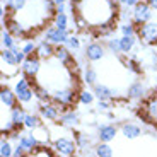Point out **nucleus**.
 <instances>
[{"label":"nucleus","instance_id":"f257e3e1","mask_svg":"<svg viewBox=\"0 0 157 157\" xmlns=\"http://www.w3.org/2000/svg\"><path fill=\"white\" fill-rule=\"evenodd\" d=\"M14 92L17 96V101L21 104H31L33 99H36L34 94V80L26 77H19L14 84Z\"/></svg>","mask_w":157,"mask_h":157},{"label":"nucleus","instance_id":"f03ea898","mask_svg":"<svg viewBox=\"0 0 157 157\" xmlns=\"http://www.w3.org/2000/svg\"><path fill=\"white\" fill-rule=\"evenodd\" d=\"M53 150L55 154H60L63 157H75L77 154V142H75V137L72 135H60V137L53 138Z\"/></svg>","mask_w":157,"mask_h":157},{"label":"nucleus","instance_id":"7ed1b4c3","mask_svg":"<svg viewBox=\"0 0 157 157\" xmlns=\"http://www.w3.org/2000/svg\"><path fill=\"white\" fill-rule=\"evenodd\" d=\"M75 99H78L77 96V89L75 87H67V89H60V90H55L51 92V102L58 106V109L62 111H67L68 108L74 104Z\"/></svg>","mask_w":157,"mask_h":157},{"label":"nucleus","instance_id":"20e7f679","mask_svg":"<svg viewBox=\"0 0 157 157\" xmlns=\"http://www.w3.org/2000/svg\"><path fill=\"white\" fill-rule=\"evenodd\" d=\"M0 72L4 77H14L17 75V72H21V65L17 63L16 56L10 50H2L0 53Z\"/></svg>","mask_w":157,"mask_h":157},{"label":"nucleus","instance_id":"39448f33","mask_svg":"<svg viewBox=\"0 0 157 157\" xmlns=\"http://www.w3.org/2000/svg\"><path fill=\"white\" fill-rule=\"evenodd\" d=\"M137 36L144 44H157V21H149L137 26Z\"/></svg>","mask_w":157,"mask_h":157},{"label":"nucleus","instance_id":"423d86ee","mask_svg":"<svg viewBox=\"0 0 157 157\" xmlns=\"http://www.w3.org/2000/svg\"><path fill=\"white\" fill-rule=\"evenodd\" d=\"M132 17H133L132 22H133L135 26H142V24L152 21V9H150V5L147 4L145 0H140V2L132 9Z\"/></svg>","mask_w":157,"mask_h":157},{"label":"nucleus","instance_id":"0eeeda50","mask_svg":"<svg viewBox=\"0 0 157 157\" xmlns=\"http://www.w3.org/2000/svg\"><path fill=\"white\" fill-rule=\"evenodd\" d=\"M41 62H43V60L39 58L38 55L28 56V58L24 60V63L21 65V75H22V77H26V78L34 80L36 75L41 72Z\"/></svg>","mask_w":157,"mask_h":157},{"label":"nucleus","instance_id":"6e6552de","mask_svg":"<svg viewBox=\"0 0 157 157\" xmlns=\"http://www.w3.org/2000/svg\"><path fill=\"white\" fill-rule=\"evenodd\" d=\"M70 34H72L70 31H60V29H56L55 26H48V28L43 31L44 41L55 44V46H58V44H65Z\"/></svg>","mask_w":157,"mask_h":157},{"label":"nucleus","instance_id":"1a4fd4ad","mask_svg":"<svg viewBox=\"0 0 157 157\" xmlns=\"http://www.w3.org/2000/svg\"><path fill=\"white\" fill-rule=\"evenodd\" d=\"M60 114L62 111L58 106H55L53 102H46V104H39V116L44 121H60Z\"/></svg>","mask_w":157,"mask_h":157},{"label":"nucleus","instance_id":"9d476101","mask_svg":"<svg viewBox=\"0 0 157 157\" xmlns=\"http://www.w3.org/2000/svg\"><path fill=\"white\" fill-rule=\"evenodd\" d=\"M17 144H19L28 154L34 152V150L38 149V145H39L38 138L33 135V132H29V133H21L19 137H17Z\"/></svg>","mask_w":157,"mask_h":157},{"label":"nucleus","instance_id":"9b49d317","mask_svg":"<svg viewBox=\"0 0 157 157\" xmlns=\"http://www.w3.org/2000/svg\"><path fill=\"white\" fill-rule=\"evenodd\" d=\"M0 102H2V106L9 108V109L17 106V96L14 92V89H10L9 86L0 87Z\"/></svg>","mask_w":157,"mask_h":157},{"label":"nucleus","instance_id":"f8f14e48","mask_svg":"<svg viewBox=\"0 0 157 157\" xmlns=\"http://www.w3.org/2000/svg\"><path fill=\"white\" fill-rule=\"evenodd\" d=\"M118 130L114 125H109V123H104V125L98 126V138L102 142V144H108V142L114 140V137L118 135Z\"/></svg>","mask_w":157,"mask_h":157},{"label":"nucleus","instance_id":"ddd939ff","mask_svg":"<svg viewBox=\"0 0 157 157\" xmlns=\"http://www.w3.org/2000/svg\"><path fill=\"white\" fill-rule=\"evenodd\" d=\"M102 56H104V46L101 43L92 41V43H89L86 46V58L89 62H99Z\"/></svg>","mask_w":157,"mask_h":157},{"label":"nucleus","instance_id":"4468645a","mask_svg":"<svg viewBox=\"0 0 157 157\" xmlns=\"http://www.w3.org/2000/svg\"><path fill=\"white\" fill-rule=\"evenodd\" d=\"M144 118L150 123L157 125V96L149 98L144 104Z\"/></svg>","mask_w":157,"mask_h":157},{"label":"nucleus","instance_id":"2eb2a0df","mask_svg":"<svg viewBox=\"0 0 157 157\" xmlns=\"http://www.w3.org/2000/svg\"><path fill=\"white\" fill-rule=\"evenodd\" d=\"M78 123H80V116H78L77 111L67 109L60 114V125H62L63 128H75Z\"/></svg>","mask_w":157,"mask_h":157},{"label":"nucleus","instance_id":"dca6fc26","mask_svg":"<svg viewBox=\"0 0 157 157\" xmlns=\"http://www.w3.org/2000/svg\"><path fill=\"white\" fill-rule=\"evenodd\" d=\"M120 132L123 133V137L130 138V140H133V138H138L142 135V126L137 125V123H132V121H125L121 123V126H120Z\"/></svg>","mask_w":157,"mask_h":157},{"label":"nucleus","instance_id":"f3484780","mask_svg":"<svg viewBox=\"0 0 157 157\" xmlns=\"http://www.w3.org/2000/svg\"><path fill=\"white\" fill-rule=\"evenodd\" d=\"M26 116H28V113H26V109H24L21 104H17V106H14L10 109V120L14 125H16V128H24V120H26Z\"/></svg>","mask_w":157,"mask_h":157},{"label":"nucleus","instance_id":"a211bd4d","mask_svg":"<svg viewBox=\"0 0 157 157\" xmlns=\"http://www.w3.org/2000/svg\"><path fill=\"white\" fill-rule=\"evenodd\" d=\"M114 29H116V21H111V22H108V24H102V26H98V28H92V36L94 38H113V33H114Z\"/></svg>","mask_w":157,"mask_h":157},{"label":"nucleus","instance_id":"6ab92c4d","mask_svg":"<svg viewBox=\"0 0 157 157\" xmlns=\"http://www.w3.org/2000/svg\"><path fill=\"white\" fill-rule=\"evenodd\" d=\"M36 55L39 56L41 60H51L55 58V44L48 43V41H41L38 44V50H36Z\"/></svg>","mask_w":157,"mask_h":157},{"label":"nucleus","instance_id":"aec40b11","mask_svg":"<svg viewBox=\"0 0 157 157\" xmlns=\"http://www.w3.org/2000/svg\"><path fill=\"white\" fill-rule=\"evenodd\" d=\"M55 58L58 60L60 63L67 65V67L74 63V58H72V51L68 50L65 44H58V46H55Z\"/></svg>","mask_w":157,"mask_h":157},{"label":"nucleus","instance_id":"412c9836","mask_svg":"<svg viewBox=\"0 0 157 157\" xmlns=\"http://www.w3.org/2000/svg\"><path fill=\"white\" fill-rule=\"evenodd\" d=\"M126 96L130 99H144L147 96V87L145 84L142 82H133L128 86V90H126Z\"/></svg>","mask_w":157,"mask_h":157},{"label":"nucleus","instance_id":"4be33fe9","mask_svg":"<svg viewBox=\"0 0 157 157\" xmlns=\"http://www.w3.org/2000/svg\"><path fill=\"white\" fill-rule=\"evenodd\" d=\"M92 92L96 94V98H98L99 101H111V99L114 98V92L108 86H104V84H96Z\"/></svg>","mask_w":157,"mask_h":157},{"label":"nucleus","instance_id":"5701e85b","mask_svg":"<svg viewBox=\"0 0 157 157\" xmlns=\"http://www.w3.org/2000/svg\"><path fill=\"white\" fill-rule=\"evenodd\" d=\"M28 2L29 0H4V5L7 10H10L16 16V14H19L21 10H24L28 7Z\"/></svg>","mask_w":157,"mask_h":157},{"label":"nucleus","instance_id":"b1692460","mask_svg":"<svg viewBox=\"0 0 157 157\" xmlns=\"http://www.w3.org/2000/svg\"><path fill=\"white\" fill-rule=\"evenodd\" d=\"M43 123H41V116L36 113H28V116H26V120H24V128L26 130H36L38 126H41Z\"/></svg>","mask_w":157,"mask_h":157},{"label":"nucleus","instance_id":"393cba45","mask_svg":"<svg viewBox=\"0 0 157 157\" xmlns=\"http://www.w3.org/2000/svg\"><path fill=\"white\" fill-rule=\"evenodd\" d=\"M135 43H137V36H121V38H120L121 53H130V51H133Z\"/></svg>","mask_w":157,"mask_h":157},{"label":"nucleus","instance_id":"a878e982","mask_svg":"<svg viewBox=\"0 0 157 157\" xmlns=\"http://www.w3.org/2000/svg\"><path fill=\"white\" fill-rule=\"evenodd\" d=\"M94 99H96L94 92H90L89 89H82L80 92H78V99H77V101L80 102V104H84V106H90V104L94 102Z\"/></svg>","mask_w":157,"mask_h":157},{"label":"nucleus","instance_id":"bb28decb","mask_svg":"<svg viewBox=\"0 0 157 157\" xmlns=\"http://www.w3.org/2000/svg\"><path fill=\"white\" fill-rule=\"evenodd\" d=\"M94 155L96 157H113L114 152L108 144H98L94 149Z\"/></svg>","mask_w":157,"mask_h":157},{"label":"nucleus","instance_id":"cd10ccee","mask_svg":"<svg viewBox=\"0 0 157 157\" xmlns=\"http://www.w3.org/2000/svg\"><path fill=\"white\" fill-rule=\"evenodd\" d=\"M53 26L60 31H68V16L67 14H56L53 19Z\"/></svg>","mask_w":157,"mask_h":157},{"label":"nucleus","instance_id":"c85d7f7f","mask_svg":"<svg viewBox=\"0 0 157 157\" xmlns=\"http://www.w3.org/2000/svg\"><path fill=\"white\" fill-rule=\"evenodd\" d=\"M33 135L38 138V142L41 144V145H44V144L50 140V133H48V128H44V125L38 126L36 130H33Z\"/></svg>","mask_w":157,"mask_h":157},{"label":"nucleus","instance_id":"c756f323","mask_svg":"<svg viewBox=\"0 0 157 157\" xmlns=\"http://www.w3.org/2000/svg\"><path fill=\"white\" fill-rule=\"evenodd\" d=\"M12 46H16V38L7 29H2V50H10Z\"/></svg>","mask_w":157,"mask_h":157},{"label":"nucleus","instance_id":"7c9ffc66","mask_svg":"<svg viewBox=\"0 0 157 157\" xmlns=\"http://www.w3.org/2000/svg\"><path fill=\"white\" fill-rule=\"evenodd\" d=\"M80 44H82V39L78 38V36H75V34H70L68 39H67V43H65V46H67L70 51H78L80 50Z\"/></svg>","mask_w":157,"mask_h":157},{"label":"nucleus","instance_id":"2f4dec72","mask_svg":"<svg viewBox=\"0 0 157 157\" xmlns=\"http://www.w3.org/2000/svg\"><path fill=\"white\" fill-rule=\"evenodd\" d=\"M74 137H75V142H77V147H78L80 150H86L87 147H89L90 140H89V137H87L86 133H82V132H77Z\"/></svg>","mask_w":157,"mask_h":157},{"label":"nucleus","instance_id":"473e14b6","mask_svg":"<svg viewBox=\"0 0 157 157\" xmlns=\"http://www.w3.org/2000/svg\"><path fill=\"white\" fill-rule=\"evenodd\" d=\"M12 154H14V149L10 147V142L2 137V142H0V157H12Z\"/></svg>","mask_w":157,"mask_h":157},{"label":"nucleus","instance_id":"72a5a7b5","mask_svg":"<svg viewBox=\"0 0 157 157\" xmlns=\"http://www.w3.org/2000/svg\"><path fill=\"white\" fill-rule=\"evenodd\" d=\"M84 82L87 86H96L98 84V74H96V70L86 68V72H84Z\"/></svg>","mask_w":157,"mask_h":157},{"label":"nucleus","instance_id":"f704fd0d","mask_svg":"<svg viewBox=\"0 0 157 157\" xmlns=\"http://www.w3.org/2000/svg\"><path fill=\"white\" fill-rule=\"evenodd\" d=\"M120 31L123 36H137V26L133 22H125L120 26Z\"/></svg>","mask_w":157,"mask_h":157},{"label":"nucleus","instance_id":"c9c22d12","mask_svg":"<svg viewBox=\"0 0 157 157\" xmlns=\"http://www.w3.org/2000/svg\"><path fill=\"white\" fill-rule=\"evenodd\" d=\"M106 46L109 48V51L111 53H121V44H120V38H109L108 39V43H106Z\"/></svg>","mask_w":157,"mask_h":157},{"label":"nucleus","instance_id":"e433bc0d","mask_svg":"<svg viewBox=\"0 0 157 157\" xmlns=\"http://www.w3.org/2000/svg\"><path fill=\"white\" fill-rule=\"evenodd\" d=\"M36 50H38V44L33 41V39H28L26 41V44L22 46V51L26 56H31V55H36Z\"/></svg>","mask_w":157,"mask_h":157},{"label":"nucleus","instance_id":"4c0bfd02","mask_svg":"<svg viewBox=\"0 0 157 157\" xmlns=\"http://www.w3.org/2000/svg\"><path fill=\"white\" fill-rule=\"evenodd\" d=\"M126 67L133 72V74H140V72H142L140 65H138V60H135V58H128V60H126Z\"/></svg>","mask_w":157,"mask_h":157},{"label":"nucleus","instance_id":"58836bf2","mask_svg":"<svg viewBox=\"0 0 157 157\" xmlns=\"http://www.w3.org/2000/svg\"><path fill=\"white\" fill-rule=\"evenodd\" d=\"M26 155H28V152H26V150H24L22 147L17 144V147L14 149V154H12V157H26Z\"/></svg>","mask_w":157,"mask_h":157},{"label":"nucleus","instance_id":"ea45409f","mask_svg":"<svg viewBox=\"0 0 157 157\" xmlns=\"http://www.w3.org/2000/svg\"><path fill=\"white\" fill-rule=\"evenodd\" d=\"M96 106H98L99 111H108L111 108V104H109V101H98L96 102Z\"/></svg>","mask_w":157,"mask_h":157},{"label":"nucleus","instance_id":"a19ab883","mask_svg":"<svg viewBox=\"0 0 157 157\" xmlns=\"http://www.w3.org/2000/svg\"><path fill=\"white\" fill-rule=\"evenodd\" d=\"M138 2H140V0H120V5H121V7H132L133 9Z\"/></svg>","mask_w":157,"mask_h":157},{"label":"nucleus","instance_id":"79ce46f5","mask_svg":"<svg viewBox=\"0 0 157 157\" xmlns=\"http://www.w3.org/2000/svg\"><path fill=\"white\" fill-rule=\"evenodd\" d=\"M145 2L150 5V9H152V10H157V0H145Z\"/></svg>","mask_w":157,"mask_h":157},{"label":"nucleus","instance_id":"37998d69","mask_svg":"<svg viewBox=\"0 0 157 157\" xmlns=\"http://www.w3.org/2000/svg\"><path fill=\"white\" fill-rule=\"evenodd\" d=\"M87 0H72V5H74V7H80V5L82 4H86Z\"/></svg>","mask_w":157,"mask_h":157},{"label":"nucleus","instance_id":"c03bdc74","mask_svg":"<svg viewBox=\"0 0 157 157\" xmlns=\"http://www.w3.org/2000/svg\"><path fill=\"white\" fill-rule=\"evenodd\" d=\"M53 2H55V5L58 7V5H65V2H67V0H53Z\"/></svg>","mask_w":157,"mask_h":157},{"label":"nucleus","instance_id":"a18cd8bd","mask_svg":"<svg viewBox=\"0 0 157 157\" xmlns=\"http://www.w3.org/2000/svg\"><path fill=\"white\" fill-rule=\"evenodd\" d=\"M154 70L157 72V58H155V63H154Z\"/></svg>","mask_w":157,"mask_h":157},{"label":"nucleus","instance_id":"49530a36","mask_svg":"<svg viewBox=\"0 0 157 157\" xmlns=\"http://www.w3.org/2000/svg\"><path fill=\"white\" fill-rule=\"evenodd\" d=\"M29 2H44V0H29Z\"/></svg>","mask_w":157,"mask_h":157},{"label":"nucleus","instance_id":"de8ad7c7","mask_svg":"<svg viewBox=\"0 0 157 157\" xmlns=\"http://www.w3.org/2000/svg\"><path fill=\"white\" fill-rule=\"evenodd\" d=\"M155 96H157V89H155Z\"/></svg>","mask_w":157,"mask_h":157}]
</instances>
